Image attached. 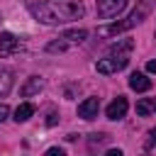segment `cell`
Here are the masks:
<instances>
[{
    "instance_id": "8992f818",
    "label": "cell",
    "mask_w": 156,
    "mask_h": 156,
    "mask_svg": "<svg viewBox=\"0 0 156 156\" xmlns=\"http://www.w3.org/2000/svg\"><path fill=\"white\" fill-rule=\"evenodd\" d=\"M17 51H22L20 39H17L12 32H2V34H0V56L5 58V56H12V54H17Z\"/></svg>"
},
{
    "instance_id": "2e32d148",
    "label": "cell",
    "mask_w": 156,
    "mask_h": 156,
    "mask_svg": "<svg viewBox=\"0 0 156 156\" xmlns=\"http://www.w3.org/2000/svg\"><path fill=\"white\" fill-rule=\"evenodd\" d=\"M68 49V41L63 39V41H49L46 44V51L49 54H61V51H66Z\"/></svg>"
},
{
    "instance_id": "7c38bea8",
    "label": "cell",
    "mask_w": 156,
    "mask_h": 156,
    "mask_svg": "<svg viewBox=\"0 0 156 156\" xmlns=\"http://www.w3.org/2000/svg\"><path fill=\"white\" fill-rule=\"evenodd\" d=\"M10 88H12V71L0 66V98H2V95H7V93H10Z\"/></svg>"
},
{
    "instance_id": "e0dca14e",
    "label": "cell",
    "mask_w": 156,
    "mask_h": 156,
    "mask_svg": "<svg viewBox=\"0 0 156 156\" xmlns=\"http://www.w3.org/2000/svg\"><path fill=\"white\" fill-rule=\"evenodd\" d=\"M66 151L61 149V146H51V149H46V156H63Z\"/></svg>"
},
{
    "instance_id": "ffe728a7",
    "label": "cell",
    "mask_w": 156,
    "mask_h": 156,
    "mask_svg": "<svg viewBox=\"0 0 156 156\" xmlns=\"http://www.w3.org/2000/svg\"><path fill=\"white\" fill-rule=\"evenodd\" d=\"M146 71H149V73H156V61H149V63H146Z\"/></svg>"
},
{
    "instance_id": "9a60e30c",
    "label": "cell",
    "mask_w": 156,
    "mask_h": 156,
    "mask_svg": "<svg viewBox=\"0 0 156 156\" xmlns=\"http://www.w3.org/2000/svg\"><path fill=\"white\" fill-rule=\"evenodd\" d=\"M151 112H154V102H151V100L144 98V100L136 102V115H139V117H146V115H151Z\"/></svg>"
},
{
    "instance_id": "3957f363",
    "label": "cell",
    "mask_w": 156,
    "mask_h": 156,
    "mask_svg": "<svg viewBox=\"0 0 156 156\" xmlns=\"http://www.w3.org/2000/svg\"><path fill=\"white\" fill-rule=\"evenodd\" d=\"M127 63H129V54H112L110 51L105 58H98L95 71L102 73V76H110V73H117V71L127 68Z\"/></svg>"
},
{
    "instance_id": "52a82bcc",
    "label": "cell",
    "mask_w": 156,
    "mask_h": 156,
    "mask_svg": "<svg viewBox=\"0 0 156 156\" xmlns=\"http://www.w3.org/2000/svg\"><path fill=\"white\" fill-rule=\"evenodd\" d=\"M127 110H129V102H127V98L117 95V98H115V100L107 105L105 115H107V119H122V117L127 115Z\"/></svg>"
},
{
    "instance_id": "6da1fadb",
    "label": "cell",
    "mask_w": 156,
    "mask_h": 156,
    "mask_svg": "<svg viewBox=\"0 0 156 156\" xmlns=\"http://www.w3.org/2000/svg\"><path fill=\"white\" fill-rule=\"evenodd\" d=\"M154 2H156V0H139V2H136V7H134V10H132L122 22H112V24L98 27V34H100V37H115V34H122V32L134 29L136 24H141V22L149 17V12L154 10Z\"/></svg>"
},
{
    "instance_id": "7402d4cb",
    "label": "cell",
    "mask_w": 156,
    "mask_h": 156,
    "mask_svg": "<svg viewBox=\"0 0 156 156\" xmlns=\"http://www.w3.org/2000/svg\"><path fill=\"white\" fill-rule=\"evenodd\" d=\"M149 136H151V141H156V127H154V129L149 132Z\"/></svg>"
},
{
    "instance_id": "603a6c76",
    "label": "cell",
    "mask_w": 156,
    "mask_h": 156,
    "mask_svg": "<svg viewBox=\"0 0 156 156\" xmlns=\"http://www.w3.org/2000/svg\"><path fill=\"white\" fill-rule=\"evenodd\" d=\"M151 102H154V112H156V98H154V100H151Z\"/></svg>"
},
{
    "instance_id": "7a4b0ae2",
    "label": "cell",
    "mask_w": 156,
    "mask_h": 156,
    "mask_svg": "<svg viewBox=\"0 0 156 156\" xmlns=\"http://www.w3.org/2000/svg\"><path fill=\"white\" fill-rule=\"evenodd\" d=\"M46 5L51 7V12L58 17V22H71V20H80L85 15V7L80 0H46Z\"/></svg>"
},
{
    "instance_id": "9c48e42d",
    "label": "cell",
    "mask_w": 156,
    "mask_h": 156,
    "mask_svg": "<svg viewBox=\"0 0 156 156\" xmlns=\"http://www.w3.org/2000/svg\"><path fill=\"white\" fill-rule=\"evenodd\" d=\"M98 112H100V100L98 98H85L78 105V117H83V119H95Z\"/></svg>"
},
{
    "instance_id": "ac0fdd59",
    "label": "cell",
    "mask_w": 156,
    "mask_h": 156,
    "mask_svg": "<svg viewBox=\"0 0 156 156\" xmlns=\"http://www.w3.org/2000/svg\"><path fill=\"white\" fill-rule=\"evenodd\" d=\"M7 115H10V107H7L5 102H0V122H2V119H7Z\"/></svg>"
},
{
    "instance_id": "30bf717a",
    "label": "cell",
    "mask_w": 156,
    "mask_h": 156,
    "mask_svg": "<svg viewBox=\"0 0 156 156\" xmlns=\"http://www.w3.org/2000/svg\"><path fill=\"white\" fill-rule=\"evenodd\" d=\"M129 88L136 90V93H146V90L151 88V80H149L144 73H132V76H129Z\"/></svg>"
},
{
    "instance_id": "ba28073f",
    "label": "cell",
    "mask_w": 156,
    "mask_h": 156,
    "mask_svg": "<svg viewBox=\"0 0 156 156\" xmlns=\"http://www.w3.org/2000/svg\"><path fill=\"white\" fill-rule=\"evenodd\" d=\"M44 85H46V80H44L41 76H29V78H27V83L20 88V95H22V98H32V95H39V93L44 90Z\"/></svg>"
},
{
    "instance_id": "277c9868",
    "label": "cell",
    "mask_w": 156,
    "mask_h": 156,
    "mask_svg": "<svg viewBox=\"0 0 156 156\" xmlns=\"http://www.w3.org/2000/svg\"><path fill=\"white\" fill-rule=\"evenodd\" d=\"M29 12H32V17L37 20V22H41V24H58V17L51 12V7L46 5V2H29Z\"/></svg>"
},
{
    "instance_id": "5b68a950",
    "label": "cell",
    "mask_w": 156,
    "mask_h": 156,
    "mask_svg": "<svg viewBox=\"0 0 156 156\" xmlns=\"http://www.w3.org/2000/svg\"><path fill=\"white\" fill-rule=\"evenodd\" d=\"M127 2L129 0H98V15L102 20H112L127 7Z\"/></svg>"
},
{
    "instance_id": "44dd1931",
    "label": "cell",
    "mask_w": 156,
    "mask_h": 156,
    "mask_svg": "<svg viewBox=\"0 0 156 156\" xmlns=\"http://www.w3.org/2000/svg\"><path fill=\"white\" fill-rule=\"evenodd\" d=\"M107 156H122V151H119V149H110V151H107Z\"/></svg>"
},
{
    "instance_id": "d6986e66",
    "label": "cell",
    "mask_w": 156,
    "mask_h": 156,
    "mask_svg": "<svg viewBox=\"0 0 156 156\" xmlns=\"http://www.w3.org/2000/svg\"><path fill=\"white\" fill-rule=\"evenodd\" d=\"M46 124H49V127H54V124H56V112H54V110L49 112V119H46Z\"/></svg>"
},
{
    "instance_id": "8fae6325",
    "label": "cell",
    "mask_w": 156,
    "mask_h": 156,
    "mask_svg": "<svg viewBox=\"0 0 156 156\" xmlns=\"http://www.w3.org/2000/svg\"><path fill=\"white\" fill-rule=\"evenodd\" d=\"M32 115H34V105H32V102H22V105H17V110H15V122H27Z\"/></svg>"
},
{
    "instance_id": "4fadbf2b",
    "label": "cell",
    "mask_w": 156,
    "mask_h": 156,
    "mask_svg": "<svg viewBox=\"0 0 156 156\" xmlns=\"http://www.w3.org/2000/svg\"><path fill=\"white\" fill-rule=\"evenodd\" d=\"M85 37H88V32H85V29H66V32L61 34V39H66V41H73V44H80Z\"/></svg>"
},
{
    "instance_id": "5bb4252c",
    "label": "cell",
    "mask_w": 156,
    "mask_h": 156,
    "mask_svg": "<svg viewBox=\"0 0 156 156\" xmlns=\"http://www.w3.org/2000/svg\"><path fill=\"white\" fill-rule=\"evenodd\" d=\"M132 49H134V41H132V39H119V41H115V44L110 46L112 54H129Z\"/></svg>"
}]
</instances>
